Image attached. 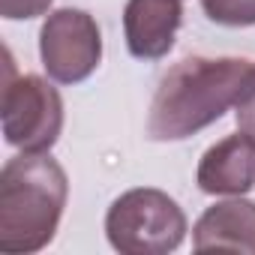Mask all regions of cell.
<instances>
[{
	"label": "cell",
	"instance_id": "obj_8",
	"mask_svg": "<svg viewBox=\"0 0 255 255\" xmlns=\"http://www.w3.org/2000/svg\"><path fill=\"white\" fill-rule=\"evenodd\" d=\"M192 246L195 252L228 249L255 255V201L234 195L231 201L207 207L192 228Z\"/></svg>",
	"mask_w": 255,
	"mask_h": 255
},
{
	"label": "cell",
	"instance_id": "obj_9",
	"mask_svg": "<svg viewBox=\"0 0 255 255\" xmlns=\"http://www.w3.org/2000/svg\"><path fill=\"white\" fill-rule=\"evenodd\" d=\"M201 9L210 21L225 27L255 24V0H201Z\"/></svg>",
	"mask_w": 255,
	"mask_h": 255
},
{
	"label": "cell",
	"instance_id": "obj_2",
	"mask_svg": "<svg viewBox=\"0 0 255 255\" xmlns=\"http://www.w3.org/2000/svg\"><path fill=\"white\" fill-rule=\"evenodd\" d=\"M69 195L66 171L48 153L12 156L0 171V252L45 249L60 225Z\"/></svg>",
	"mask_w": 255,
	"mask_h": 255
},
{
	"label": "cell",
	"instance_id": "obj_6",
	"mask_svg": "<svg viewBox=\"0 0 255 255\" xmlns=\"http://www.w3.org/2000/svg\"><path fill=\"white\" fill-rule=\"evenodd\" d=\"M180 24V0H129L123 9L126 48L138 60H159L174 48Z\"/></svg>",
	"mask_w": 255,
	"mask_h": 255
},
{
	"label": "cell",
	"instance_id": "obj_1",
	"mask_svg": "<svg viewBox=\"0 0 255 255\" xmlns=\"http://www.w3.org/2000/svg\"><path fill=\"white\" fill-rule=\"evenodd\" d=\"M252 69L255 63L246 57H183L153 93L147 135L153 141H183L201 132L237 105Z\"/></svg>",
	"mask_w": 255,
	"mask_h": 255
},
{
	"label": "cell",
	"instance_id": "obj_7",
	"mask_svg": "<svg viewBox=\"0 0 255 255\" xmlns=\"http://www.w3.org/2000/svg\"><path fill=\"white\" fill-rule=\"evenodd\" d=\"M195 180L207 195H246L255 186V141L243 132L225 135L204 150Z\"/></svg>",
	"mask_w": 255,
	"mask_h": 255
},
{
	"label": "cell",
	"instance_id": "obj_5",
	"mask_svg": "<svg viewBox=\"0 0 255 255\" xmlns=\"http://www.w3.org/2000/svg\"><path fill=\"white\" fill-rule=\"evenodd\" d=\"M39 57L51 81L78 84L90 78L102 60V33L84 9H54L45 15L39 30Z\"/></svg>",
	"mask_w": 255,
	"mask_h": 255
},
{
	"label": "cell",
	"instance_id": "obj_10",
	"mask_svg": "<svg viewBox=\"0 0 255 255\" xmlns=\"http://www.w3.org/2000/svg\"><path fill=\"white\" fill-rule=\"evenodd\" d=\"M234 120H237V129L255 141V69H252V75H249V81L234 105Z\"/></svg>",
	"mask_w": 255,
	"mask_h": 255
},
{
	"label": "cell",
	"instance_id": "obj_11",
	"mask_svg": "<svg viewBox=\"0 0 255 255\" xmlns=\"http://www.w3.org/2000/svg\"><path fill=\"white\" fill-rule=\"evenodd\" d=\"M54 0H0V15L6 21H27L45 15Z\"/></svg>",
	"mask_w": 255,
	"mask_h": 255
},
{
	"label": "cell",
	"instance_id": "obj_3",
	"mask_svg": "<svg viewBox=\"0 0 255 255\" xmlns=\"http://www.w3.org/2000/svg\"><path fill=\"white\" fill-rule=\"evenodd\" d=\"M105 234L120 255H168L186 237V213L168 192L138 186L111 201Z\"/></svg>",
	"mask_w": 255,
	"mask_h": 255
},
{
	"label": "cell",
	"instance_id": "obj_4",
	"mask_svg": "<svg viewBox=\"0 0 255 255\" xmlns=\"http://www.w3.org/2000/svg\"><path fill=\"white\" fill-rule=\"evenodd\" d=\"M63 132V99L33 72L15 75L6 51L3 81V138L21 153H48Z\"/></svg>",
	"mask_w": 255,
	"mask_h": 255
}]
</instances>
